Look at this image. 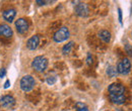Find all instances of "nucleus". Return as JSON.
Returning a JSON list of instances; mask_svg holds the SVG:
<instances>
[{
  "label": "nucleus",
  "instance_id": "obj_3",
  "mask_svg": "<svg viewBox=\"0 0 132 111\" xmlns=\"http://www.w3.org/2000/svg\"><path fill=\"white\" fill-rule=\"evenodd\" d=\"M130 70H131V62L128 59L121 60L117 65V72L119 74L126 75V74H128L130 72Z\"/></svg>",
  "mask_w": 132,
  "mask_h": 111
},
{
  "label": "nucleus",
  "instance_id": "obj_18",
  "mask_svg": "<svg viewBox=\"0 0 132 111\" xmlns=\"http://www.w3.org/2000/svg\"><path fill=\"white\" fill-rule=\"evenodd\" d=\"M5 74H6V71H5V69H1L0 70V78H3L4 76H5Z\"/></svg>",
  "mask_w": 132,
  "mask_h": 111
},
{
  "label": "nucleus",
  "instance_id": "obj_21",
  "mask_svg": "<svg viewBox=\"0 0 132 111\" xmlns=\"http://www.w3.org/2000/svg\"><path fill=\"white\" fill-rule=\"evenodd\" d=\"M9 86H10V82H9V80H7L5 82V84H4V88H8Z\"/></svg>",
  "mask_w": 132,
  "mask_h": 111
},
{
  "label": "nucleus",
  "instance_id": "obj_9",
  "mask_svg": "<svg viewBox=\"0 0 132 111\" xmlns=\"http://www.w3.org/2000/svg\"><path fill=\"white\" fill-rule=\"evenodd\" d=\"M39 43H40V38H39V36L38 35H34L32 36L29 41H28V43H27V47L29 49H36V48L39 47Z\"/></svg>",
  "mask_w": 132,
  "mask_h": 111
},
{
  "label": "nucleus",
  "instance_id": "obj_6",
  "mask_svg": "<svg viewBox=\"0 0 132 111\" xmlns=\"http://www.w3.org/2000/svg\"><path fill=\"white\" fill-rule=\"evenodd\" d=\"M15 26H16L17 32H19V33H21V34L26 33V32H28V29H29V23L23 18L17 19L16 22H15Z\"/></svg>",
  "mask_w": 132,
  "mask_h": 111
},
{
  "label": "nucleus",
  "instance_id": "obj_12",
  "mask_svg": "<svg viewBox=\"0 0 132 111\" xmlns=\"http://www.w3.org/2000/svg\"><path fill=\"white\" fill-rule=\"evenodd\" d=\"M109 97H110V100L114 104H117V105L123 104L125 102V100H126L125 95H109Z\"/></svg>",
  "mask_w": 132,
  "mask_h": 111
},
{
  "label": "nucleus",
  "instance_id": "obj_15",
  "mask_svg": "<svg viewBox=\"0 0 132 111\" xmlns=\"http://www.w3.org/2000/svg\"><path fill=\"white\" fill-rule=\"evenodd\" d=\"M73 45H74V43L73 42H70V43H68L67 45H65L64 47H63V54L64 55H67V54H69L70 52H71V49L73 48Z\"/></svg>",
  "mask_w": 132,
  "mask_h": 111
},
{
  "label": "nucleus",
  "instance_id": "obj_11",
  "mask_svg": "<svg viewBox=\"0 0 132 111\" xmlns=\"http://www.w3.org/2000/svg\"><path fill=\"white\" fill-rule=\"evenodd\" d=\"M15 15H16V11L14 9H8L3 12V18L8 22H12Z\"/></svg>",
  "mask_w": 132,
  "mask_h": 111
},
{
  "label": "nucleus",
  "instance_id": "obj_1",
  "mask_svg": "<svg viewBox=\"0 0 132 111\" xmlns=\"http://www.w3.org/2000/svg\"><path fill=\"white\" fill-rule=\"evenodd\" d=\"M32 66L35 69V71L39 72V73H42L44 72L46 69H47V66H48V60L43 57V56H38L34 59Z\"/></svg>",
  "mask_w": 132,
  "mask_h": 111
},
{
  "label": "nucleus",
  "instance_id": "obj_8",
  "mask_svg": "<svg viewBox=\"0 0 132 111\" xmlns=\"http://www.w3.org/2000/svg\"><path fill=\"white\" fill-rule=\"evenodd\" d=\"M75 13L79 16H86L88 13V8L86 4L84 3H78L75 6Z\"/></svg>",
  "mask_w": 132,
  "mask_h": 111
},
{
  "label": "nucleus",
  "instance_id": "obj_7",
  "mask_svg": "<svg viewBox=\"0 0 132 111\" xmlns=\"http://www.w3.org/2000/svg\"><path fill=\"white\" fill-rule=\"evenodd\" d=\"M0 104L5 107V108H11L14 104H15V100L12 96L10 95H6L3 96L1 99H0Z\"/></svg>",
  "mask_w": 132,
  "mask_h": 111
},
{
  "label": "nucleus",
  "instance_id": "obj_4",
  "mask_svg": "<svg viewBox=\"0 0 132 111\" xmlns=\"http://www.w3.org/2000/svg\"><path fill=\"white\" fill-rule=\"evenodd\" d=\"M69 37V31L67 27H61L59 28L57 32H55L54 34V41L56 43H61V42H64L67 38Z\"/></svg>",
  "mask_w": 132,
  "mask_h": 111
},
{
  "label": "nucleus",
  "instance_id": "obj_5",
  "mask_svg": "<svg viewBox=\"0 0 132 111\" xmlns=\"http://www.w3.org/2000/svg\"><path fill=\"white\" fill-rule=\"evenodd\" d=\"M109 95H124L125 88L120 83H113L109 86Z\"/></svg>",
  "mask_w": 132,
  "mask_h": 111
},
{
  "label": "nucleus",
  "instance_id": "obj_20",
  "mask_svg": "<svg viewBox=\"0 0 132 111\" xmlns=\"http://www.w3.org/2000/svg\"><path fill=\"white\" fill-rule=\"evenodd\" d=\"M118 12H119V20H120V23L122 24V12H121V9H119Z\"/></svg>",
  "mask_w": 132,
  "mask_h": 111
},
{
  "label": "nucleus",
  "instance_id": "obj_16",
  "mask_svg": "<svg viewBox=\"0 0 132 111\" xmlns=\"http://www.w3.org/2000/svg\"><path fill=\"white\" fill-rule=\"evenodd\" d=\"M76 108H77V111H88L87 107L83 103H80V102L76 103Z\"/></svg>",
  "mask_w": 132,
  "mask_h": 111
},
{
  "label": "nucleus",
  "instance_id": "obj_10",
  "mask_svg": "<svg viewBox=\"0 0 132 111\" xmlns=\"http://www.w3.org/2000/svg\"><path fill=\"white\" fill-rule=\"evenodd\" d=\"M0 35L5 36V37H10L12 36V29L9 25L7 24H1L0 25Z\"/></svg>",
  "mask_w": 132,
  "mask_h": 111
},
{
  "label": "nucleus",
  "instance_id": "obj_19",
  "mask_svg": "<svg viewBox=\"0 0 132 111\" xmlns=\"http://www.w3.org/2000/svg\"><path fill=\"white\" fill-rule=\"evenodd\" d=\"M87 64H88V65L93 64V58L90 57V55H88V56H87Z\"/></svg>",
  "mask_w": 132,
  "mask_h": 111
},
{
  "label": "nucleus",
  "instance_id": "obj_17",
  "mask_svg": "<svg viewBox=\"0 0 132 111\" xmlns=\"http://www.w3.org/2000/svg\"><path fill=\"white\" fill-rule=\"evenodd\" d=\"M125 48H126L127 53H128L130 56H132V47H131V46H129V45H126V46H125Z\"/></svg>",
  "mask_w": 132,
  "mask_h": 111
},
{
  "label": "nucleus",
  "instance_id": "obj_22",
  "mask_svg": "<svg viewBox=\"0 0 132 111\" xmlns=\"http://www.w3.org/2000/svg\"><path fill=\"white\" fill-rule=\"evenodd\" d=\"M37 3H39L40 5H44L46 3V1H40V0H37Z\"/></svg>",
  "mask_w": 132,
  "mask_h": 111
},
{
  "label": "nucleus",
  "instance_id": "obj_13",
  "mask_svg": "<svg viewBox=\"0 0 132 111\" xmlns=\"http://www.w3.org/2000/svg\"><path fill=\"white\" fill-rule=\"evenodd\" d=\"M99 36L100 38L105 43H110V41H111V33L108 31H102L99 33Z\"/></svg>",
  "mask_w": 132,
  "mask_h": 111
},
{
  "label": "nucleus",
  "instance_id": "obj_14",
  "mask_svg": "<svg viewBox=\"0 0 132 111\" xmlns=\"http://www.w3.org/2000/svg\"><path fill=\"white\" fill-rule=\"evenodd\" d=\"M117 74H118V72H117V68L112 67V66L108 67V69H107V75H108L109 77L114 78V77L117 76Z\"/></svg>",
  "mask_w": 132,
  "mask_h": 111
},
{
  "label": "nucleus",
  "instance_id": "obj_2",
  "mask_svg": "<svg viewBox=\"0 0 132 111\" xmlns=\"http://www.w3.org/2000/svg\"><path fill=\"white\" fill-rule=\"evenodd\" d=\"M36 85V82H35V79H34L32 76L30 75H27L24 77H22L21 80H20V87L21 89L24 91V92H29L33 89Z\"/></svg>",
  "mask_w": 132,
  "mask_h": 111
}]
</instances>
